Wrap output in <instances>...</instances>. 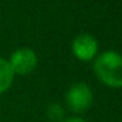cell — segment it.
<instances>
[{"label":"cell","mask_w":122,"mask_h":122,"mask_svg":"<svg viewBox=\"0 0 122 122\" xmlns=\"http://www.w3.org/2000/svg\"><path fill=\"white\" fill-rule=\"evenodd\" d=\"M64 122H85L84 119H81V118H71V119H67V121Z\"/></svg>","instance_id":"obj_7"},{"label":"cell","mask_w":122,"mask_h":122,"mask_svg":"<svg viewBox=\"0 0 122 122\" xmlns=\"http://www.w3.org/2000/svg\"><path fill=\"white\" fill-rule=\"evenodd\" d=\"M67 105L71 111L74 112H85L90 109L94 101V94L92 90L85 84V82H77L70 87L65 95Z\"/></svg>","instance_id":"obj_2"},{"label":"cell","mask_w":122,"mask_h":122,"mask_svg":"<svg viewBox=\"0 0 122 122\" xmlns=\"http://www.w3.org/2000/svg\"><path fill=\"white\" fill-rule=\"evenodd\" d=\"M97 77L108 87H122V56L117 51L102 53L94 64Z\"/></svg>","instance_id":"obj_1"},{"label":"cell","mask_w":122,"mask_h":122,"mask_svg":"<svg viewBox=\"0 0 122 122\" xmlns=\"http://www.w3.org/2000/svg\"><path fill=\"white\" fill-rule=\"evenodd\" d=\"M97 51H98V41L94 36L88 33L77 36L72 41V53L81 61H91L95 57Z\"/></svg>","instance_id":"obj_4"},{"label":"cell","mask_w":122,"mask_h":122,"mask_svg":"<svg viewBox=\"0 0 122 122\" xmlns=\"http://www.w3.org/2000/svg\"><path fill=\"white\" fill-rule=\"evenodd\" d=\"M47 117L51 119V121H60L64 117V111L58 104H53L47 108Z\"/></svg>","instance_id":"obj_6"},{"label":"cell","mask_w":122,"mask_h":122,"mask_svg":"<svg viewBox=\"0 0 122 122\" xmlns=\"http://www.w3.org/2000/svg\"><path fill=\"white\" fill-rule=\"evenodd\" d=\"M9 64H10L14 74H19V75L30 74L37 67V54L31 48H27V47L17 48L11 54Z\"/></svg>","instance_id":"obj_3"},{"label":"cell","mask_w":122,"mask_h":122,"mask_svg":"<svg viewBox=\"0 0 122 122\" xmlns=\"http://www.w3.org/2000/svg\"><path fill=\"white\" fill-rule=\"evenodd\" d=\"M14 72L9 64V61L0 57V94L7 91L13 82Z\"/></svg>","instance_id":"obj_5"}]
</instances>
